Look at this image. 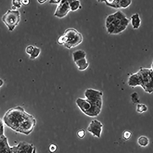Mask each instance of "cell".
<instances>
[{"instance_id": "8fae6325", "label": "cell", "mask_w": 153, "mask_h": 153, "mask_svg": "<svg viewBox=\"0 0 153 153\" xmlns=\"http://www.w3.org/2000/svg\"><path fill=\"white\" fill-rule=\"evenodd\" d=\"M17 146L24 153H32L35 147L33 144L25 142H20Z\"/></svg>"}, {"instance_id": "d6986e66", "label": "cell", "mask_w": 153, "mask_h": 153, "mask_svg": "<svg viewBox=\"0 0 153 153\" xmlns=\"http://www.w3.org/2000/svg\"><path fill=\"white\" fill-rule=\"evenodd\" d=\"M41 53L40 48L34 46V49L32 53L30 56V58L31 60H34L39 56Z\"/></svg>"}, {"instance_id": "9a60e30c", "label": "cell", "mask_w": 153, "mask_h": 153, "mask_svg": "<svg viewBox=\"0 0 153 153\" xmlns=\"http://www.w3.org/2000/svg\"><path fill=\"white\" fill-rule=\"evenodd\" d=\"M71 11H76L82 8L80 2L79 0H70L68 1Z\"/></svg>"}, {"instance_id": "e0dca14e", "label": "cell", "mask_w": 153, "mask_h": 153, "mask_svg": "<svg viewBox=\"0 0 153 153\" xmlns=\"http://www.w3.org/2000/svg\"><path fill=\"white\" fill-rule=\"evenodd\" d=\"M148 110V106L145 104L139 103L136 105V111L139 114H142L146 112Z\"/></svg>"}, {"instance_id": "2e32d148", "label": "cell", "mask_w": 153, "mask_h": 153, "mask_svg": "<svg viewBox=\"0 0 153 153\" xmlns=\"http://www.w3.org/2000/svg\"><path fill=\"white\" fill-rule=\"evenodd\" d=\"M137 143L140 146L145 147L149 144V140L147 137L142 135L138 138L137 140Z\"/></svg>"}, {"instance_id": "4dcf8cb0", "label": "cell", "mask_w": 153, "mask_h": 153, "mask_svg": "<svg viewBox=\"0 0 153 153\" xmlns=\"http://www.w3.org/2000/svg\"><path fill=\"white\" fill-rule=\"evenodd\" d=\"M32 153H37L36 148L35 147Z\"/></svg>"}, {"instance_id": "5b68a950", "label": "cell", "mask_w": 153, "mask_h": 153, "mask_svg": "<svg viewBox=\"0 0 153 153\" xmlns=\"http://www.w3.org/2000/svg\"><path fill=\"white\" fill-rule=\"evenodd\" d=\"M83 40V37L81 33L74 28H69L59 37L57 42L59 45L71 49L80 45Z\"/></svg>"}, {"instance_id": "ba28073f", "label": "cell", "mask_w": 153, "mask_h": 153, "mask_svg": "<svg viewBox=\"0 0 153 153\" xmlns=\"http://www.w3.org/2000/svg\"><path fill=\"white\" fill-rule=\"evenodd\" d=\"M36 124V121L33 116L25 121L16 131V132L28 135L33 131Z\"/></svg>"}, {"instance_id": "7a4b0ae2", "label": "cell", "mask_w": 153, "mask_h": 153, "mask_svg": "<svg viewBox=\"0 0 153 153\" xmlns=\"http://www.w3.org/2000/svg\"><path fill=\"white\" fill-rule=\"evenodd\" d=\"M127 83L132 88L140 86L146 93L152 94L153 92L152 64L150 68H140L137 72L131 74Z\"/></svg>"}, {"instance_id": "83f0119b", "label": "cell", "mask_w": 153, "mask_h": 153, "mask_svg": "<svg viewBox=\"0 0 153 153\" xmlns=\"http://www.w3.org/2000/svg\"><path fill=\"white\" fill-rule=\"evenodd\" d=\"M61 1H59V0H51L49 2V3L51 4H58L60 3Z\"/></svg>"}, {"instance_id": "8992f818", "label": "cell", "mask_w": 153, "mask_h": 153, "mask_svg": "<svg viewBox=\"0 0 153 153\" xmlns=\"http://www.w3.org/2000/svg\"><path fill=\"white\" fill-rule=\"evenodd\" d=\"M21 20L20 13L17 10H9L2 17V20L9 31H13L19 25Z\"/></svg>"}, {"instance_id": "44dd1931", "label": "cell", "mask_w": 153, "mask_h": 153, "mask_svg": "<svg viewBox=\"0 0 153 153\" xmlns=\"http://www.w3.org/2000/svg\"><path fill=\"white\" fill-rule=\"evenodd\" d=\"M12 6L11 7L12 10H17V9L20 8L22 5L21 1L14 0L12 1Z\"/></svg>"}, {"instance_id": "7c38bea8", "label": "cell", "mask_w": 153, "mask_h": 153, "mask_svg": "<svg viewBox=\"0 0 153 153\" xmlns=\"http://www.w3.org/2000/svg\"><path fill=\"white\" fill-rule=\"evenodd\" d=\"M99 3H104L108 7L115 9H121L120 0H106V1H97Z\"/></svg>"}, {"instance_id": "f546056e", "label": "cell", "mask_w": 153, "mask_h": 153, "mask_svg": "<svg viewBox=\"0 0 153 153\" xmlns=\"http://www.w3.org/2000/svg\"><path fill=\"white\" fill-rule=\"evenodd\" d=\"M47 1H37L40 4H43L46 2Z\"/></svg>"}, {"instance_id": "6da1fadb", "label": "cell", "mask_w": 153, "mask_h": 153, "mask_svg": "<svg viewBox=\"0 0 153 153\" xmlns=\"http://www.w3.org/2000/svg\"><path fill=\"white\" fill-rule=\"evenodd\" d=\"M85 98L79 97L76 100V105L87 116L98 117L101 113L103 104V92L92 88H88L84 93Z\"/></svg>"}, {"instance_id": "4fadbf2b", "label": "cell", "mask_w": 153, "mask_h": 153, "mask_svg": "<svg viewBox=\"0 0 153 153\" xmlns=\"http://www.w3.org/2000/svg\"><path fill=\"white\" fill-rule=\"evenodd\" d=\"M79 70L83 71L86 70L88 67L90 63L86 58L82 59L74 62Z\"/></svg>"}, {"instance_id": "5bb4252c", "label": "cell", "mask_w": 153, "mask_h": 153, "mask_svg": "<svg viewBox=\"0 0 153 153\" xmlns=\"http://www.w3.org/2000/svg\"><path fill=\"white\" fill-rule=\"evenodd\" d=\"M74 62L86 58V53L85 51L82 49L76 50L72 54Z\"/></svg>"}, {"instance_id": "d4e9b609", "label": "cell", "mask_w": 153, "mask_h": 153, "mask_svg": "<svg viewBox=\"0 0 153 153\" xmlns=\"http://www.w3.org/2000/svg\"><path fill=\"white\" fill-rule=\"evenodd\" d=\"M34 46L32 45H29L25 49V52L30 56L32 53L34 49Z\"/></svg>"}, {"instance_id": "ffe728a7", "label": "cell", "mask_w": 153, "mask_h": 153, "mask_svg": "<svg viewBox=\"0 0 153 153\" xmlns=\"http://www.w3.org/2000/svg\"><path fill=\"white\" fill-rule=\"evenodd\" d=\"M132 1L131 0H120V5L121 9H126L131 4Z\"/></svg>"}, {"instance_id": "4316f807", "label": "cell", "mask_w": 153, "mask_h": 153, "mask_svg": "<svg viewBox=\"0 0 153 153\" xmlns=\"http://www.w3.org/2000/svg\"><path fill=\"white\" fill-rule=\"evenodd\" d=\"M21 2L22 5L24 6H28L30 4V1L29 0H22L21 1Z\"/></svg>"}, {"instance_id": "ac0fdd59", "label": "cell", "mask_w": 153, "mask_h": 153, "mask_svg": "<svg viewBox=\"0 0 153 153\" xmlns=\"http://www.w3.org/2000/svg\"><path fill=\"white\" fill-rule=\"evenodd\" d=\"M131 100L133 104L137 105L140 103V96L139 94L136 92L132 93L130 96Z\"/></svg>"}, {"instance_id": "7402d4cb", "label": "cell", "mask_w": 153, "mask_h": 153, "mask_svg": "<svg viewBox=\"0 0 153 153\" xmlns=\"http://www.w3.org/2000/svg\"><path fill=\"white\" fill-rule=\"evenodd\" d=\"M132 133L130 131L126 130L124 131L122 134V137L126 141L130 139L132 136Z\"/></svg>"}, {"instance_id": "52a82bcc", "label": "cell", "mask_w": 153, "mask_h": 153, "mask_svg": "<svg viewBox=\"0 0 153 153\" xmlns=\"http://www.w3.org/2000/svg\"><path fill=\"white\" fill-rule=\"evenodd\" d=\"M104 125L100 121L92 120L88 126L87 130L94 137L100 138L102 132Z\"/></svg>"}, {"instance_id": "30bf717a", "label": "cell", "mask_w": 153, "mask_h": 153, "mask_svg": "<svg viewBox=\"0 0 153 153\" xmlns=\"http://www.w3.org/2000/svg\"><path fill=\"white\" fill-rule=\"evenodd\" d=\"M130 22L133 28L137 30L141 26L142 20L138 13H136L133 14L130 19Z\"/></svg>"}, {"instance_id": "f1b7e54d", "label": "cell", "mask_w": 153, "mask_h": 153, "mask_svg": "<svg viewBox=\"0 0 153 153\" xmlns=\"http://www.w3.org/2000/svg\"><path fill=\"white\" fill-rule=\"evenodd\" d=\"M4 82L3 79H0V88L2 87L4 85Z\"/></svg>"}, {"instance_id": "484cf974", "label": "cell", "mask_w": 153, "mask_h": 153, "mask_svg": "<svg viewBox=\"0 0 153 153\" xmlns=\"http://www.w3.org/2000/svg\"><path fill=\"white\" fill-rule=\"evenodd\" d=\"M57 146L55 144H51L49 148V150L50 152L53 153L55 152L57 150Z\"/></svg>"}, {"instance_id": "277c9868", "label": "cell", "mask_w": 153, "mask_h": 153, "mask_svg": "<svg viewBox=\"0 0 153 153\" xmlns=\"http://www.w3.org/2000/svg\"><path fill=\"white\" fill-rule=\"evenodd\" d=\"M114 18L112 22L106 27L108 34L117 35L122 33L126 29L130 22V19L121 10L114 13Z\"/></svg>"}, {"instance_id": "603a6c76", "label": "cell", "mask_w": 153, "mask_h": 153, "mask_svg": "<svg viewBox=\"0 0 153 153\" xmlns=\"http://www.w3.org/2000/svg\"><path fill=\"white\" fill-rule=\"evenodd\" d=\"M76 134L79 138L82 139L85 137L86 135V132L84 129H82L76 132Z\"/></svg>"}, {"instance_id": "cb8c5ba5", "label": "cell", "mask_w": 153, "mask_h": 153, "mask_svg": "<svg viewBox=\"0 0 153 153\" xmlns=\"http://www.w3.org/2000/svg\"><path fill=\"white\" fill-rule=\"evenodd\" d=\"M11 150L12 153H24L17 145L11 147Z\"/></svg>"}, {"instance_id": "9c48e42d", "label": "cell", "mask_w": 153, "mask_h": 153, "mask_svg": "<svg viewBox=\"0 0 153 153\" xmlns=\"http://www.w3.org/2000/svg\"><path fill=\"white\" fill-rule=\"evenodd\" d=\"M71 11L68 1H61L54 14V16L60 19L66 17Z\"/></svg>"}, {"instance_id": "3957f363", "label": "cell", "mask_w": 153, "mask_h": 153, "mask_svg": "<svg viewBox=\"0 0 153 153\" xmlns=\"http://www.w3.org/2000/svg\"><path fill=\"white\" fill-rule=\"evenodd\" d=\"M33 116L20 106L9 109L5 114L3 121L7 126L16 131L19 127Z\"/></svg>"}]
</instances>
